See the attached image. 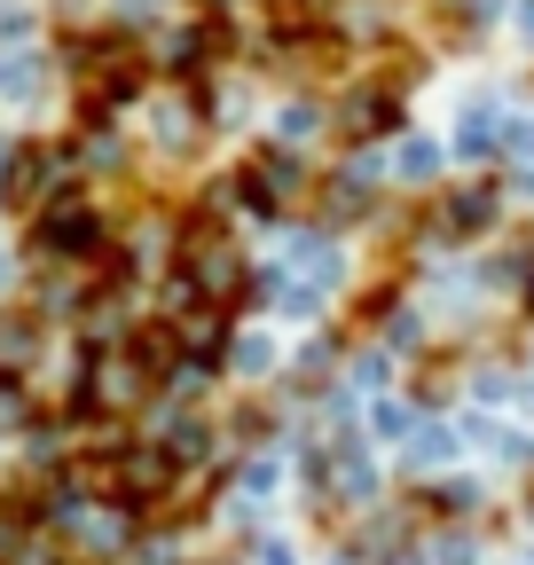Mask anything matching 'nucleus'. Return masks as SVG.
Instances as JSON below:
<instances>
[{
	"label": "nucleus",
	"mask_w": 534,
	"mask_h": 565,
	"mask_svg": "<svg viewBox=\"0 0 534 565\" xmlns=\"http://www.w3.org/2000/svg\"><path fill=\"white\" fill-rule=\"evenodd\" d=\"M24 353H32V322H24V315H9V322H0V370H17Z\"/></svg>",
	"instance_id": "f03ea898"
},
{
	"label": "nucleus",
	"mask_w": 534,
	"mask_h": 565,
	"mask_svg": "<svg viewBox=\"0 0 534 565\" xmlns=\"http://www.w3.org/2000/svg\"><path fill=\"white\" fill-rule=\"evenodd\" d=\"M87 244H95V221H87L79 204H55L47 221H40V252H87Z\"/></svg>",
	"instance_id": "f257e3e1"
}]
</instances>
